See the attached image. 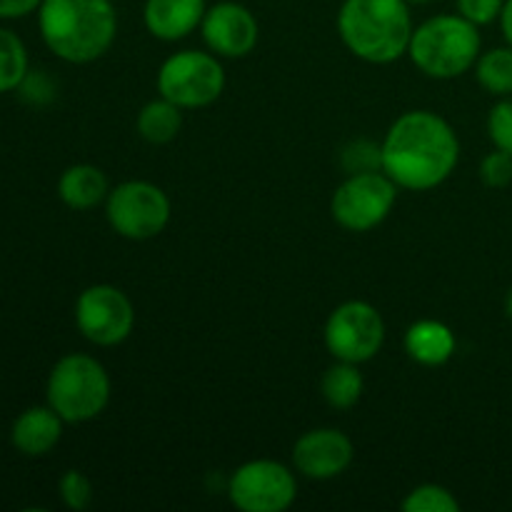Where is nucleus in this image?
<instances>
[{
	"label": "nucleus",
	"instance_id": "obj_20",
	"mask_svg": "<svg viewBox=\"0 0 512 512\" xmlns=\"http://www.w3.org/2000/svg\"><path fill=\"white\" fill-rule=\"evenodd\" d=\"M475 78L485 93L495 98H510L512 95V45L490 48L480 53L475 63Z\"/></svg>",
	"mask_w": 512,
	"mask_h": 512
},
{
	"label": "nucleus",
	"instance_id": "obj_1",
	"mask_svg": "<svg viewBox=\"0 0 512 512\" xmlns=\"http://www.w3.org/2000/svg\"><path fill=\"white\" fill-rule=\"evenodd\" d=\"M383 173L398 188L425 193L443 185L460 163V140L453 125L433 110H408L380 143Z\"/></svg>",
	"mask_w": 512,
	"mask_h": 512
},
{
	"label": "nucleus",
	"instance_id": "obj_16",
	"mask_svg": "<svg viewBox=\"0 0 512 512\" xmlns=\"http://www.w3.org/2000/svg\"><path fill=\"white\" fill-rule=\"evenodd\" d=\"M403 345L413 363L423 365V368H440L455 355L458 340H455V333L448 325L440 323V320L425 318L405 330Z\"/></svg>",
	"mask_w": 512,
	"mask_h": 512
},
{
	"label": "nucleus",
	"instance_id": "obj_21",
	"mask_svg": "<svg viewBox=\"0 0 512 512\" xmlns=\"http://www.w3.org/2000/svg\"><path fill=\"white\" fill-rule=\"evenodd\" d=\"M30 73L28 48L10 28H0V93H13Z\"/></svg>",
	"mask_w": 512,
	"mask_h": 512
},
{
	"label": "nucleus",
	"instance_id": "obj_23",
	"mask_svg": "<svg viewBox=\"0 0 512 512\" xmlns=\"http://www.w3.org/2000/svg\"><path fill=\"white\" fill-rule=\"evenodd\" d=\"M58 493L68 510L80 512L90 508V503H93V483L80 470H65L63 478L58 480Z\"/></svg>",
	"mask_w": 512,
	"mask_h": 512
},
{
	"label": "nucleus",
	"instance_id": "obj_11",
	"mask_svg": "<svg viewBox=\"0 0 512 512\" xmlns=\"http://www.w3.org/2000/svg\"><path fill=\"white\" fill-rule=\"evenodd\" d=\"M75 325L88 343L115 348L133 333L135 308L128 295L115 285H90L75 300Z\"/></svg>",
	"mask_w": 512,
	"mask_h": 512
},
{
	"label": "nucleus",
	"instance_id": "obj_5",
	"mask_svg": "<svg viewBox=\"0 0 512 512\" xmlns=\"http://www.w3.org/2000/svg\"><path fill=\"white\" fill-rule=\"evenodd\" d=\"M45 398L68 425L90 423L108 408L110 375L93 355L68 353L50 370Z\"/></svg>",
	"mask_w": 512,
	"mask_h": 512
},
{
	"label": "nucleus",
	"instance_id": "obj_26",
	"mask_svg": "<svg viewBox=\"0 0 512 512\" xmlns=\"http://www.w3.org/2000/svg\"><path fill=\"white\" fill-rule=\"evenodd\" d=\"M480 178L488 188H508L512 183V155L498 148L485 155L483 163H480Z\"/></svg>",
	"mask_w": 512,
	"mask_h": 512
},
{
	"label": "nucleus",
	"instance_id": "obj_28",
	"mask_svg": "<svg viewBox=\"0 0 512 512\" xmlns=\"http://www.w3.org/2000/svg\"><path fill=\"white\" fill-rule=\"evenodd\" d=\"M18 90L28 103H35V105L50 103V100L55 98V83L43 73V70H30V73L25 75L23 83H20Z\"/></svg>",
	"mask_w": 512,
	"mask_h": 512
},
{
	"label": "nucleus",
	"instance_id": "obj_22",
	"mask_svg": "<svg viewBox=\"0 0 512 512\" xmlns=\"http://www.w3.org/2000/svg\"><path fill=\"white\" fill-rule=\"evenodd\" d=\"M405 512H460V503L448 488L435 483L418 485L403 498Z\"/></svg>",
	"mask_w": 512,
	"mask_h": 512
},
{
	"label": "nucleus",
	"instance_id": "obj_9",
	"mask_svg": "<svg viewBox=\"0 0 512 512\" xmlns=\"http://www.w3.org/2000/svg\"><path fill=\"white\" fill-rule=\"evenodd\" d=\"M323 340L335 360L363 365L383 350L385 320L375 305L348 300L328 315Z\"/></svg>",
	"mask_w": 512,
	"mask_h": 512
},
{
	"label": "nucleus",
	"instance_id": "obj_14",
	"mask_svg": "<svg viewBox=\"0 0 512 512\" xmlns=\"http://www.w3.org/2000/svg\"><path fill=\"white\" fill-rule=\"evenodd\" d=\"M205 10V0H145L143 23L153 38L178 43L200 28Z\"/></svg>",
	"mask_w": 512,
	"mask_h": 512
},
{
	"label": "nucleus",
	"instance_id": "obj_10",
	"mask_svg": "<svg viewBox=\"0 0 512 512\" xmlns=\"http://www.w3.org/2000/svg\"><path fill=\"white\" fill-rule=\"evenodd\" d=\"M228 498L243 512H283L298 498V478L278 460H250L230 475Z\"/></svg>",
	"mask_w": 512,
	"mask_h": 512
},
{
	"label": "nucleus",
	"instance_id": "obj_2",
	"mask_svg": "<svg viewBox=\"0 0 512 512\" xmlns=\"http://www.w3.org/2000/svg\"><path fill=\"white\" fill-rule=\"evenodd\" d=\"M38 30L55 58L88 65L113 48L118 10L113 0H43Z\"/></svg>",
	"mask_w": 512,
	"mask_h": 512
},
{
	"label": "nucleus",
	"instance_id": "obj_30",
	"mask_svg": "<svg viewBox=\"0 0 512 512\" xmlns=\"http://www.w3.org/2000/svg\"><path fill=\"white\" fill-rule=\"evenodd\" d=\"M500 30H503L505 43L512 45V0H505L503 13H500Z\"/></svg>",
	"mask_w": 512,
	"mask_h": 512
},
{
	"label": "nucleus",
	"instance_id": "obj_8",
	"mask_svg": "<svg viewBox=\"0 0 512 512\" xmlns=\"http://www.w3.org/2000/svg\"><path fill=\"white\" fill-rule=\"evenodd\" d=\"M398 190L383 170L350 173L330 198V215L350 233H368L393 213Z\"/></svg>",
	"mask_w": 512,
	"mask_h": 512
},
{
	"label": "nucleus",
	"instance_id": "obj_3",
	"mask_svg": "<svg viewBox=\"0 0 512 512\" xmlns=\"http://www.w3.org/2000/svg\"><path fill=\"white\" fill-rule=\"evenodd\" d=\"M413 30L408 0H343L338 10L340 40L370 65H390L408 55Z\"/></svg>",
	"mask_w": 512,
	"mask_h": 512
},
{
	"label": "nucleus",
	"instance_id": "obj_13",
	"mask_svg": "<svg viewBox=\"0 0 512 512\" xmlns=\"http://www.w3.org/2000/svg\"><path fill=\"white\" fill-rule=\"evenodd\" d=\"M353 440L338 428H315L293 445V465L308 480H333L353 465Z\"/></svg>",
	"mask_w": 512,
	"mask_h": 512
},
{
	"label": "nucleus",
	"instance_id": "obj_15",
	"mask_svg": "<svg viewBox=\"0 0 512 512\" xmlns=\"http://www.w3.org/2000/svg\"><path fill=\"white\" fill-rule=\"evenodd\" d=\"M65 420L50 405H33L15 418L10 443L25 458H43L63 438Z\"/></svg>",
	"mask_w": 512,
	"mask_h": 512
},
{
	"label": "nucleus",
	"instance_id": "obj_32",
	"mask_svg": "<svg viewBox=\"0 0 512 512\" xmlns=\"http://www.w3.org/2000/svg\"><path fill=\"white\" fill-rule=\"evenodd\" d=\"M410 5H428V3H433V0H408Z\"/></svg>",
	"mask_w": 512,
	"mask_h": 512
},
{
	"label": "nucleus",
	"instance_id": "obj_17",
	"mask_svg": "<svg viewBox=\"0 0 512 512\" xmlns=\"http://www.w3.org/2000/svg\"><path fill=\"white\" fill-rule=\"evenodd\" d=\"M108 193V178L98 165H70L58 178V198L63 200V205H68L70 210H78V213L98 208L100 203H105Z\"/></svg>",
	"mask_w": 512,
	"mask_h": 512
},
{
	"label": "nucleus",
	"instance_id": "obj_29",
	"mask_svg": "<svg viewBox=\"0 0 512 512\" xmlns=\"http://www.w3.org/2000/svg\"><path fill=\"white\" fill-rule=\"evenodd\" d=\"M43 0H0V20H18L38 13Z\"/></svg>",
	"mask_w": 512,
	"mask_h": 512
},
{
	"label": "nucleus",
	"instance_id": "obj_24",
	"mask_svg": "<svg viewBox=\"0 0 512 512\" xmlns=\"http://www.w3.org/2000/svg\"><path fill=\"white\" fill-rule=\"evenodd\" d=\"M488 135L493 145L512 155V95L500 98L488 113Z\"/></svg>",
	"mask_w": 512,
	"mask_h": 512
},
{
	"label": "nucleus",
	"instance_id": "obj_19",
	"mask_svg": "<svg viewBox=\"0 0 512 512\" xmlns=\"http://www.w3.org/2000/svg\"><path fill=\"white\" fill-rule=\"evenodd\" d=\"M365 380L363 373L358 370L355 363H343V360H335V365H330L323 373L320 380V393L323 400L333 410H350L358 405V400L363 398Z\"/></svg>",
	"mask_w": 512,
	"mask_h": 512
},
{
	"label": "nucleus",
	"instance_id": "obj_27",
	"mask_svg": "<svg viewBox=\"0 0 512 512\" xmlns=\"http://www.w3.org/2000/svg\"><path fill=\"white\" fill-rule=\"evenodd\" d=\"M503 5H505V0H455V8H458V13L463 15V18H468L470 23L478 25V28L500 20Z\"/></svg>",
	"mask_w": 512,
	"mask_h": 512
},
{
	"label": "nucleus",
	"instance_id": "obj_18",
	"mask_svg": "<svg viewBox=\"0 0 512 512\" xmlns=\"http://www.w3.org/2000/svg\"><path fill=\"white\" fill-rule=\"evenodd\" d=\"M135 128H138L140 138L150 145L173 143L183 128V108L160 95L140 108Z\"/></svg>",
	"mask_w": 512,
	"mask_h": 512
},
{
	"label": "nucleus",
	"instance_id": "obj_25",
	"mask_svg": "<svg viewBox=\"0 0 512 512\" xmlns=\"http://www.w3.org/2000/svg\"><path fill=\"white\" fill-rule=\"evenodd\" d=\"M343 165L348 173H368V170H383L380 163V145L370 140H353L343 148Z\"/></svg>",
	"mask_w": 512,
	"mask_h": 512
},
{
	"label": "nucleus",
	"instance_id": "obj_6",
	"mask_svg": "<svg viewBox=\"0 0 512 512\" xmlns=\"http://www.w3.org/2000/svg\"><path fill=\"white\" fill-rule=\"evenodd\" d=\"M155 85L163 98L183 110L208 108L223 95L225 68L215 53L180 50L163 60Z\"/></svg>",
	"mask_w": 512,
	"mask_h": 512
},
{
	"label": "nucleus",
	"instance_id": "obj_4",
	"mask_svg": "<svg viewBox=\"0 0 512 512\" xmlns=\"http://www.w3.org/2000/svg\"><path fill=\"white\" fill-rule=\"evenodd\" d=\"M483 48L480 28L460 13L423 20L413 30L408 58L420 73L435 80H453L475 68Z\"/></svg>",
	"mask_w": 512,
	"mask_h": 512
},
{
	"label": "nucleus",
	"instance_id": "obj_31",
	"mask_svg": "<svg viewBox=\"0 0 512 512\" xmlns=\"http://www.w3.org/2000/svg\"><path fill=\"white\" fill-rule=\"evenodd\" d=\"M505 315L512 320V288L508 290V298H505Z\"/></svg>",
	"mask_w": 512,
	"mask_h": 512
},
{
	"label": "nucleus",
	"instance_id": "obj_12",
	"mask_svg": "<svg viewBox=\"0 0 512 512\" xmlns=\"http://www.w3.org/2000/svg\"><path fill=\"white\" fill-rule=\"evenodd\" d=\"M200 33L210 53L218 58H245L253 53L260 38L258 18L250 13V8L235 0L208 5Z\"/></svg>",
	"mask_w": 512,
	"mask_h": 512
},
{
	"label": "nucleus",
	"instance_id": "obj_7",
	"mask_svg": "<svg viewBox=\"0 0 512 512\" xmlns=\"http://www.w3.org/2000/svg\"><path fill=\"white\" fill-rule=\"evenodd\" d=\"M170 198L163 188L148 180H125L110 188L105 198V218L125 240H150L170 223Z\"/></svg>",
	"mask_w": 512,
	"mask_h": 512
}]
</instances>
